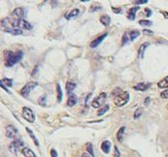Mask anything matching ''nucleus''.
<instances>
[{
	"label": "nucleus",
	"instance_id": "1",
	"mask_svg": "<svg viewBox=\"0 0 168 157\" xmlns=\"http://www.w3.org/2000/svg\"><path fill=\"white\" fill-rule=\"evenodd\" d=\"M114 103L118 107H123L129 101V93L127 91H123L120 88H116L113 91Z\"/></svg>",
	"mask_w": 168,
	"mask_h": 157
},
{
	"label": "nucleus",
	"instance_id": "2",
	"mask_svg": "<svg viewBox=\"0 0 168 157\" xmlns=\"http://www.w3.org/2000/svg\"><path fill=\"white\" fill-rule=\"evenodd\" d=\"M23 51H17L13 52L11 51H6L4 52V58H5V66L6 67H12L13 65L18 63L20 59L23 58Z\"/></svg>",
	"mask_w": 168,
	"mask_h": 157
},
{
	"label": "nucleus",
	"instance_id": "3",
	"mask_svg": "<svg viewBox=\"0 0 168 157\" xmlns=\"http://www.w3.org/2000/svg\"><path fill=\"white\" fill-rule=\"evenodd\" d=\"M12 28L31 30L33 28V26L25 20H16V19H14L12 21Z\"/></svg>",
	"mask_w": 168,
	"mask_h": 157
},
{
	"label": "nucleus",
	"instance_id": "4",
	"mask_svg": "<svg viewBox=\"0 0 168 157\" xmlns=\"http://www.w3.org/2000/svg\"><path fill=\"white\" fill-rule=\"evenodd\" d=\"M38 85V82H27L26 85H25L23 88H21V90H20V94L23 96V97H28V95H29V93L31 92V91L35 88V87Z\"/></svg>",
	"mask_w": 168,
	"mask_h": 157
},
{
	"label": "nucleus",
	"instance_id": "5",
	"mask_svg": "<svg viewBox=\"0 0 168 157\" xmlns=\"http://www.w3.org/2000/svg\"><path fill=\"white\" fill-rule=\"evenodd\" d=\"M23 117L29 123H33L35 121V115H34L33 111L27 107L23 108Z\"/></svg>",
	"mask_w": 168,
	"mask_h": 157
},
{
	"label": "nucleus",
	"instance_id": "6",
	"mask_svg": "<svg viewBox=\"0 0 168 157\" xmlns=\"http://www.w3.org/2000/svg\"><path fill=\"white\" fill-rule=\"evenodd\" d=\"M106 97H107V95L106 93H100L96 98H94V100L92 101V106L93 108H100L103 106V104H104V102L106 101Z\"/></svg>",
	"mask_w": 168,
	"mask_h": 157
},
{
	"label": "nucleus",
	"instance_id": "7",
	"mask_svg": "<svg viewBox=\"0 0 168 157\" xmlns=\"http://www.w3.org/2000/svg\"><path fill=\"white\" fill-rule=\"evenodd\" d=\"M23 146V142L21 141V140H20V139H17V140H15V141H13L11 143L9 148H10V150L13 152V153L16 154L17 152H18V150L20 149V147H21Z\"/></svg>",
	"mask_w": 168,
	"mask_h": 157
},
{
	"label": "nucleus",
	"instance_id": "8",
	"mask_svg": "<svg viewBox=\"0 0 168 157\" xmlns=\"http://www.w3.org/2000/svg\"><path fill=\"white\" fill-rule=\"evenodd\" d=\"M5 134L6 137L9 139H15L18 134V130H17L13 125H8L5 129Z\"/></svg>",
	"mask_w": 168,
	"mask_h": 157
},
{
	"label": "nucleus",
	"instance_id": "9",
	"mask_svg": "<svg viewBox=\"0 0 168 157\" xmlns=\"http://www.w3.org/2000/svg\"><path fill=\"white\" fill-rule=\"evenodd\" d=\"M12 16L15 17L16 20H23L25 16V11L23 8H16L12 13Z\"/></svg>",
	"mask_w": 168,
	"mask_h": 157
},
{
	"label": "nucleus",
	"instance_id": "10",
	"mask_svg": "<svg viewBox=\"0 0 168 157\" xmlns=\"http://www.w3.org/2000/svg\"><path fill=\"white\" fill-rule=\"evenodd\" d=\"M151 84L150 82H138L137 85H134V88L137 91H146L148 88H150Z\"/></svg>",
	"mask_w": 168,
	"mask_h": 157
},
{
	"label": "nucleus",
	"instance_id": "11",
	"mask_svg": "<svg viewBox=\"0 0 168 157\" xmlns=\"http://www.w3.org/2000/svg\"><path fill=\"white\" fill-rule=\"evenodd\" d=\"M139 10V7H132L131 9H129V11L127 12V19L129 20H134L136 17V12Z\"/></svg>",
	"mask_w": 168,
	"mask_h": 157
},
{
	"label": "nucleus",
	"instance_id": "12",
	"mask_svg": "<svg viewBox=\"0 0 168 157\" xmlns=\"http://www.w3.org/2000/svg\"><path fill=\"white\" fill-rule=\"evenodd\" d=\"M107 33H105V34H103V35H101V36H99L98 38H96L95 40L94 41H92V43H90V47L92 48H96V47H98L99 46V44H101V42L104 40V39L107 37Z\"/></svg>",
	"mask_w": 168,
	"mask_h": 157
},
{
	"label": "nucleus",
	"instance_id": "13",
	"mask_svg": "<svg viewBox=\"0 0 168 157\" xmlns=\"http://www.w3.org/2000/svg\"><path fill=\"white\" fill-rule=\"evenodd\" d=\"M79 14H80L79 9H73V10H71L70 12H68L67 14L65 15V19L68 20H70L72 19H74V17H76Z\"/></svg>",
	"mask_w": 168,
	"mask_h": 157
},
{
	"label": "nucleus",
	"instance_id": "14",
	"mask_svg": "<svg viewBox=\"0 0 168 157\" xmlns=\"http://www.w3.org/2000/svg\"><path fill=\"white\" fill-rule=\"evenodd\" d=\"M21 153L23 154L24 157H37L36 154L33 152V150H31L28 147H23V149H21Z\"/></svg>",
	"mask_w": 168,
	"mask_h": 157
},
{
	"label": "nucleus",
	"instance_id": "15",
	"mask_svg": "<svg viewBox=\"0 0 168 157\" xmlns=\"http://www.w3.org/2000/svg\"><path fill=\"white\" fill-rule=\"evenodd\" d=\"M111 146H112L111 142L104 141L101 143V149L103 150V152H105V153H109L110 149H111Z\"/></svg>",
	"mask_w": 168,
	"mask_h": 157
},
{
	"label": "nucleus",
	"instance_id": "16",
	"mask_svg": "<svg viewBox=\"0 0 168 157\" xmlns=\"http://www.w3.org/2000/svg\"><path fill=\"white\" fill-rule=\"evenodd\" d=\"M77 102H78L77 96L74 95V94H71L69 96V98H68V100H67V106L68 107H73V106H75V105L77 104Z\"/></svg>",
	"mask_w": 168,
	"mask_h": 157
},
{
	"label": "nucleus",
	"instance_id": "17",
	"mask_svg": "<svg viewBox=\"0 0 168 157\" xmlns=\"http://www.w3.org/2000/svg\"><path fill=\"white\" fill-rule=\"evenodd\" d=\"M149 46V43H144V44H142V46L139 48V50H138V56H139V58H143L144 57V54H145V50L147 49Z\"/></svg>",
	"mask_w": 168,
	"mask_h": 157
},
{
	"label": "nucleus",
	"instance_id": "18",
	"mask_svg": "<svg viewBox=\"0 0 168 157\" xmlns=\"http://www.w3.org/2000/svg\"><path fill=\"white\" fill-rule=\"evenodd\" d=\"M4 31L7 33H10L12 35H21L23 34V30L19 28H7L4 29Z\"/></svg>",
	"mask_w": 168,
	"mask_h": 157
},
{
	"label": "nucleus",
	"instance_id": "19",
	"mask_svg": "<svg viewBox=\"0 0 168 157\" xmlns=\"http://www.w3.org/2000/svg\"><path fill=\"white\" fill-rule=\"evenodd\" d=\"M157 86L159 88H168V77H165L161 81H159L157 82Z\"/></svg>",
	"mask_w": 168,
	"mask_h": 157
},
{
	"label": "nucleus",
	"instance_id": "20",
	"mask_svg": "<svg viewBox=\"0 0 168 157\" xmlns=\"http://www.w3.org/2000/svg\"><path fill=\"white\" fill-rule=\"evenodd\" d=\"M124 132H126V126H123V127H120L119 129L118 133H117V139H118L119 142H123Z\"/></svg>",
	"mask_w": 168,
	"mask_h": 157
},
{
	"label": "nucleus",
	"instance_id": "21",
	"mask_svg": "<svg viewBox=\"0 0 168 157\" xmlns=\"http://www.w3.org/2000/svg\"><path fill=\"white\" fill-rule=\"evenodd\" d=\"M75 87H76L75 82H66V91H67L68 94L71 95V92L75 89Z\"/></svg>",
	"mask_w": 168,
	"mask_h": 157
},
{
	"label": "nucleus",
	"instance_id": "22",
	"mask_svg": "<svg viewBox=\"0 0 168 157\" xmlns=\"http://www.w3.org/2000/svg\"><path fill=\"white\" fill-rule=\"evenodd\" d=\"M100 23L103 24V25H105V26H108L111 23V17L109 16H107V15H103L101 17H100Z\"/></svg>",
	"mask_w": 168,
	"mask_h": 157
},
{
	"label": "nucleus",
	"instance_id": "23",
	"mask_svg": "<svg viewBox=\"0 0 168 157\" xmlns=\"http://www.w3.org/2000/svg\"><path fill=\"white\" fill-rule=\"evenodd\" d=\"M140 35V32L138 30H131V31H129V38H130V42L134 41L135 39L138 37Z\"/></svg>",
	"mask_w": 168,
	"mask_h": 157
},
{
	"label": "nucleus",
	"instance_id": "24",
	"mask_svg": "<svg viewBox=\"0 0 168 157\" xmlns=\"http://www.w3.org/2000/svg\"><path fill=\"white\" fill-rule=\"evenodd\" d=\"M0 85H6V86H8V87H12V85H13V81L11 80V78H4L3 80L0 81Z\"/></svg>",
	"mask_w": 168,
	"mask_h": 157
},
{
	"label": "nucleus",
	"instance_id": "25",
	"mask_svg": "<svg viewBox=\"0 0 168 157\" xmlns=\"http://www.w3.org/2000/svg\"><path fill=\"white\" fill-rule=\"evenodd\" d=\"M25 129H26V131H27V133L29 134V136L30 137H31V139L33 140V141H34V143H35V145L38 146H39V142H38V140L36 139V137H35V135H34L33 133H32V131L31 130H30L29 128H25Z\"/></svg>",
	"mask_w": 168,
	"mask_h": 157
},
{
	"label": "nucleus",
	"instance_id": "26",
	"mask_svg": "<svg viewBox=\"0 0 168 157\" xmlns=\"http://www.w3.org/2000/svg\"><path fill=\"white\" fill-rule=\"evenodd\" d=\"M57 91H58V101L61 102V100H62V90H61V87H60L59 84L57 85Z\"/></svg>",
	"mask_w": 168,
	"mask_h": 157
},
{
	"label": "nucleus",
	"instance_id": "27",
	"mask_svg": "<svg viewBox=\"0 0 168 157\" xmlns=\"http://www.w3.org/2000/svg\"><path fill=\"white\" fill-rule=\"evenodd\" d=\"M108 111H109V106H108V105H105V106H103V108H101L100 110L98 111L97 115L99 116H101V115H104V113H106Z\"/></svg>",
	"mask_w": 168,
	"mask_h": 157
},
{
	"label": "nucleus",
	"instance_id": "28",
	"mask_svg": "<svg viewBox=\"0 0 168 157\" xmlns=\"http://www.w3.org/2000/svg\"><path fill=\"white\" fill-rule=\"evenodd\" d=\"M139 24L142 26H145V27H150L151 25L153 24V23L151 20H139Z\"/></svg>",
	"mask_w": 168,
	"mask_h": 157
},
{
	"label": "nucleus",
	"instance_id": "29",
	"mask_svg": "<svg viewBox=\"0 0 168 157\" xmlns=\"http://www.w3.org/2000/svg\"><path fill=\"white\" fill-rule=\"evenodd\" d=\"M142 113H143V109H142V108L137 109V110L135 111V112H134V115H133V117H134L135 119H139V117L142 115Z\"/></svg>",
	"mask_w": 168,
	"mask_h": 157
},
{
	"label": "nucleus",
	"instance_id": "30",
	"mask_svg": "<svg viewBox=\"0 0 168 157\" xmlns=\"http://www.w3.org/2000/svg\"><path fill=\"white\" fill-rule=\"evenodd\" d=\"M128 42H130V38H129V31L126 32L123 34V45H126Z\"/></svg>",
	"mask_w": 168,
	"mask_h": 157
},
{
	"label": "nucleus",
	"instance_id": "31",
	"mask_svg": "<svg viewBox=\"0 0 168 157\" xmlns=\"http://www.w3.org/2000/svg\"><path fill=\"white\" fill-rule=\"evenodd\" d=\"M87 149H88V152L89 154H90V156H94V152H93V146L90 143H87Z\"/></svg>",
	"mask_w": 168,
	"mask_h": 157
},
{
	"label": "nucleus",
	"instance_id": "32",
	"mask_svg": "<svg viewBox=\"0 0 168 157\" xmlns=\"http://www.w3.org/2000/svg\"><path fill=\"white\" fill-rule=\"evenodd\" d=\"M160 97L163 99H168V89L162 91V92L160 93Z\"/></svg>",
	"mask_w": 168,
	"mask_h": 157
},
{
	"label": "nucleus",
	"instance_id": "33",
	"mask_svg": "<svg viewBox=\"0 0 168 157\" xmlns=\"http://www.w3.org/2000/svg\"><path fill=\"white\" fill-rule=\"evenodd\" d=\"M46 100H47L46 95H44L43 97H41V98L39 99V103H40L41 105H43V106H46Z\"/></svg>",
	"mask_w": 168,
	"mask_h": 157
},
{
	"label": "nucleus",
	"instance_id": "34",
	"mask_svg": "<svg viewBox=\"0 0 168 157\" xmlns=\"http://www.w3.org/2000/svg\"><path fill=\"white\" fill-rule=\"evenodd\" d=\"M97 10H101V7L100 6H98V7H96V6H94V5H92V8H90V12H93V11H97Z\"/></svg>",
	"mask_w": 168,
	"mask_h": 157
},
{
	"label": "nucleus",
	"instance_id": "35",
	"mask_svg": "<svg viewBox=\"0 0 168 157\" xmlns=\"http://www.w3.org/2000/svg\"><path fill=\"white\" fill-rule=\"evenodd\" d=\"M112 10H113L114 13H116V14H120V12H122V9H120V8H115V7H113V8H112Z\"/></svg>",
	"mask_w": 168,
	"mask_h": 157
},
{
	"label": "nucleus",
	"instance_id": "36",
	"mask_svg": "<svg viewBox=\"0 0 168 157\" xmlns=\"http://www.w3.org/2000/svg\"><path fill=\"white\" fill-rule=\"evenodd\" d=\"M143 33H144L145 35H153V34H154L153 31H151V30H148V29H144Z\"/></svg>",
	"mask_w": 168,
	"mask_h": 157
},
{
	"label": "nucleus",
	"instance_id": "37",
	"mask_svg": "<svg viewBox=\"0 0 168 157\" xmlns=\"http://www.w3.org/2000/svg\"><path fill=\"white\" fill-rule=\"evenodd\" d=\"M115 156L116 157H120V151H119L117 146H115Z\"/></svg>",
	"mask_w": 168,
	"mask_h": 157
},
{
	"label": "nucleus",
	"instance_id": "38",
	"mask_svg": "<svg viewBox=\"0 0 168 157\" xmlns=\"http://www.w3.org/2000/svg\"><path fill=\"white\" fill-rule=\"evenodd\" d=\"M51 157H58V152L55 151V149H51Z\"/></svg>",
	"mask_w": 168,
	"mask_h": 157
},
{
	"label": "nucleus",
	"instance_id": "39",
	"mask_svg": "<svg viewBox=\"0 0 168 157\" xmlns=\"http://www.w3.org/2000/svg\"><path fill=\"white\" fill-rule=\"evenodd\" d=\"M145 12H147V13H146V16H147V17L152 16V11H151L150 9H145Z\"/></svg>",
	"mask_w": 168,
	"mask_h": 157
},
{
	"label": "nucleus",
	"instance_id": "40",
	"mask_svg": "<svg viewBox=\"0 0 168 157\" xmlns=\"http://www.w3.org/2000/svg\"><path fill=\"white\" fill-rule=\"evenodd\" d=\"M135 4H145L148 3V0H139V1H135Z\"/></svg>",
	"mask_w": 168,
	"mask_h": 157
},
{
	"label": "nucleus",
	"instance_id": "41",
	"mask_svg": "<svg viewBox=\"0 0 168 157\" xmlns=\"http://www.w3.org/2000/svg\"><path fill=\"white\" fill-rule=\"evenodd\" d=\"M150 102H151V98L150 97H147V98L145 99V105H148Z\"/></svg>",
	"mask_w": 168,
	"mask_h": 157
},
{
	"label": "nucleus",
	"instance_id": "42",
	"mask_svg": "<svg viewBox=\"0 0 168 157\" xmlns=\"http://www.w3.org/2000/svg\"><path fill=\"white\" fill-rule=\"evenodd\" d=\"M82 157H92V156H90L89 153H83L82 154Z\"/></svg>",
	"mask_w": 168,
	"mask_h": 157
},
{
	"label": "nucleus",
	"instance_id": "43",
	"mask_svg": "<svg viewBox=\"0 0 168 157\" xmlns=\"http://www.w3.org/2000/svg\"><path fill=\"white\" fill-rule=\"evenodd\" d=\"M167 109H168V107H167Z\"/></svg>",
	"mask_w": 168,
	"mask_h": 157
}]
</instances>
